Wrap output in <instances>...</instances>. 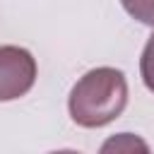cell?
Returning <instances> with one entry per match:
<instances>
[{
	"instance_id": "1",
	"label": "cell",
	"mask_w": 154,
	"mask_h": 154,
	"mask_svg": "<svg viewBox=\"0 0 154 154\" xmlns=\"http://www.w3.org/2000/svg\"><path fill=\"white\" fill-rule=\"evenodd\" d=\"M125 75L116 67H96L77 79L67 99V111L82 128H103L125 111Z\"/></svg>"
},
{
	"instance_id": "2",
	"label": "cell",
	"mask_w": 154,
	"mask_h": 154,
	"mask_svg": "<svg viewBox=\"0 0 154 154\" xmlns=\"http://www.w3.org/2000/svg\"><path fill=\"white\" fill-rule=\"evenodd\" d=\"M36 82V60L26 48L0 46V101H14Z\"/></svg>"
},
{
	"instance_id": "3",
	"label": "cell",
	"mask_w": 154,
	"mask_h": 154,
	"mask_svg": "<svg viewBox=\"0 0 154 154\" xmlns=\"http://www.w3.org/2000/svg\"><path fill=\"white\" fill-rule=\"evenodd\" d=\"M135 149L147 152L149 147H147V142H142L140 137H135V135H130V132H120L118 137H111V140L101 147V152H135Z\"/></svg>"
},
{
	"instance_id": "4",
	"label": "cell",
	"mask_w": 154,
	"mask_h": 154,
	"mask_svg": "<svg viewBox=\"0 0 154 154\" xmlns=\"http://www.w3.org/2000/svg\"><path fill=\"white\" fill-rule=\"evenodd\" d=\"M120 2L132 19L154 26V0H120Z\"/></svg>"
},
{
	"instance_id": "5",
	"label": "cell",
	"mask_w": 154,
	"mask_h": 154,
	"mask_svg": "<svg viewBox=\"0 0 154 154\" xmlns=\"http://www.w3.org/2000/svg\"><path fill=\"white\" fill-rule=\"evenodd\" d=\"M140 72H142V82L144 87L154 94V34L149 36L144 51H142V58H140Z\"/></svg>"
}]
</instances>
